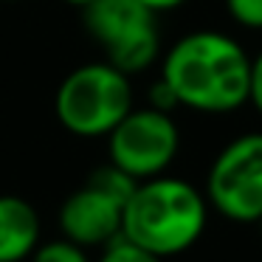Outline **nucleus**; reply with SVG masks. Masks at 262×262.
Masks as SVG:
<instances>
[{"label":"nucleus","instance_id":"f3484780","mask_svg":"<svg viewBox=\"0 0 262 262\" xmlns=\"http://www.w3.org/2000/svg\"><path fill=\"white\" fill-rule=\"evenodd\" d=\"M256 226H259V231H262V220H259V223H256Z\"/></svg>","mask_w":262,"mask_h":262},{"label":"nucleus","instance_id":"0eeeda50","mask_svg":"<svg viewBox=\"0 0 262 262\" xmlns=\"http://www.w3.org/2000/svg\"><path fill=\"white\" fill-rule=\"evenodd\" d=\"M121 211H124V200L85 181L59 206V237L82 245L85 251L104 248L110 239L121 234Z\"/></svg>","mask_w":262,"mask_h":262},{"label":"nucleus","instance_id":"f8f14e48","mask_svg":"<svg viewBox=\"0 0 262 262\" xmlns=\"http://www.w3.org/2000/svg\"><path fill=\"white\" fill-rule=\"evenodd\" d=\"M93 262H164V259H158L155 254L138 248L136 243H130V239H124L119 234L104 248H99V259H93Z\"/></svg>","mask_w":262,"mask_h":262},{"label":"nucleus","instance_id":"4468645a","mask_svg":"<svg viewBox=\"0 0 262 262\" xmlns=\"http://www.w3.org/2000/svg\"><path fill=\"white\" fill-rule=\"evenodd\" d=\"M248 107L262 119V48L251 54V71H248Z\"/></svg>","mask_w":262,"mask_h":262},{"label":"nucleus","instance_id":"9d476101","mask_svg":"<svg viewBox=\"0 0 262 262\" xmlns=\"http://www.w3.org/2000/svg\"><path fill=\"white\" fill-rule=\"evenodd\" d=\"M88 183H93V186H99L102 192H107V194H113V198H119L127 203V198L133 194V189H136L138 181H133L127 172H121L119 166H113L107 161V164L96 166V169L88 175Z\"/></svg>","mask_w":262,"mask_h":262},{"label":"nucleus","instance_id":"39448f33","mask_svg":"<svg viewBox=\"0 0 262 262\" xmlns=\"http://www.w3.org/2000/svg\"><path fill=\"white\" fill-rule=\"evenodd\" d=\"M209 209L237 226L262 220V130H245L226 141L206 169Z\"/></svg>","mask_w":262,"mask_h":262},{"label":"nucleus","instance_id":"f257e3e1","mask_svg":"<svg viewBox=\"0 0 262 262\" xmlns=\"http://www.w3.org/2000/svg\"><path fill=\"white\" fill-rule=\"evenodd\" d=\"M251 51L220 29H194L164 48L158 76L178 107L200 116H231L248 104Z\"/></svg>","mask_w":262,"mask_h":262},{"label":"nucleus","instance_id":"7ed1b4c3","mask_svg":"<svg viewBox=\"0 0 262 262\" xmlns=\"http://www.w3.org/2000/svg\"><path fill=\"white\" fill-rule=\"evenodd\" d=\"M133 107V79L104 59L76 65L54 93L57 121L76 138H107Z\"/></svg>","mask_w":262,"mask_h":262},{"label":"nucleus","instance_id":"20e7f679","mask_svg":"<svg viewBox=\"0 0 262 262\" xmlns=\"http://www.w3.org/2000/svg\"><path fill=\"white\" fill-rule=\"evenodd\" d=\"M158 17L138 0H96L82 9L85 31L104 51V62L130 79L158 65L164 54Z\"/></svg>","mask_w":262,"mask_h":262},{"label":"nucleus","instance_id":"6e6552de","mask_svg":"<svg viewBox=\"0 0 262 262\" xmlns=\"http://www.w3.org/2000/svg\"><path fill=\"white\" fill-rule=\"evenodd\" d=\"M42 243V220L31 200L0 194V262H29Z\"/></svg>","mask_w":262,"mask_h":262},{"label":"nucleus","instance_id":"1a4fd4ad","mask_svg":"<svg viewBox=\"0 0 262 262\" xmlns=\"http://www.w3.org/2000/svg\"><path fill=\"white\" fill-rule=\"evenodd\" d=\"M29 262H93L82 245L71 243L65 237L57 239H42L34 248V254L29 256Z\"/></svg>","mask_w":262,"mask_h":262},{"label":"nucleus","instance_id":"2eb2a0df","mask_svg":"<svg viewBox=\"0 0 262 262\" xmlns=\"http://www.w3.org/2000/svg\"><path fill=\"white\" fill-rule=\"evenodd\" d=\"M138 3H144L147 9H152L155 14H166V12H178V9H183L189 0H138Z\"/></svg>","mask_w":262,"mask_h":262},{"label":"nucleus","instance_id":"ddd939ff","mask_svg":"<svg viewBox=\"0 0 262 262\" xmlns=\"http://www.w3.org/2000/svg\"><path fill=\"white\" fill-rule=\"evenodd\" d=\"M147 107L161 110V113H175V110H181V107H178L175 93H172V88L166 85L161 76H158V79H152V82H149V88H147Z\"/></svg>","mask_w":262,"mask_h":262},{"label":"nucleus","instance_id":"f03ea898","mask_svg":"<svg viewBox=\"0 0 262 262\" xmlns=\"http://www.w3.org/2000/svg\"><path fill=\"white\" fill-rule=\"evenodd\" d=\"M209 217L211 209L203 189L166 172L136 183L121 211V237L158 259H169L203 239Z\"/></svg>","mask_w":262,"mask_h":262},{"label":"nucleus","instance_id":"423d86ee","mask_svg":"<svg viewBox=\"0 0 262 262\" xmlns=\"http://www.w3.org/2000/svg\"><path fill=\"white\" fill-rule=\"evenodd\" d=\"M181 127L175 113L152 107H133L107 133V161L133 181L166 175L181 155Z\"/></svg>","mask_w":262,"mask_h":262},{"label":"nucleus","instance_id":"9b49d317","mask_svg":"<svg viewBox=\"0 0 262 262\" xmlns=\"http://www.w3.org/2000/svg\"><path fill=\"white\" fill-rule=\"evenodd\" d=\"M223 9L237 29L262 34V0H223Z\"/></svg>","mask_w":262,"mask_h":262},{"label":"nucleus","instance_id":"dca6fc26","mask_svg":"<svg viewBox=\"0 0 262 262\" xmlns=\"http://www.w3.org/2000/svg\"><path fill=\"white\" fill-rule=\"evenodd\" d=\"M62 3H68V6H74V9H88L91 3H96V0H62Z\"/></svg>","mask_w":262,"mask_h":262}]
</instances>
